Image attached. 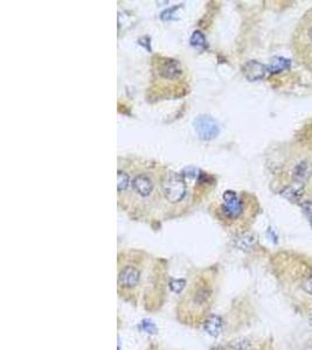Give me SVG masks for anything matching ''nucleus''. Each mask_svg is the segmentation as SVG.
Segmentation results:
<instances>
[{
  "label": "nucleus",
  "mask_w": 312,
  "mask_h": 350,
  "mask_svg": "<svg viewBox=\"0 0 312 350\" xmlns=\"http://www.w3.org/2000/svg\"><path fill=\"white\" fill-rule=\"evenodd\" d=\"M194 129L197 131L199 138L202 140H211L215 138L219 133L217 122L211 116H199L194 121Z\"/></svg>",
  "instance_id": "7"
},
{
  "label": "nucleus",
  "mask_w": 312,
  "mask_h": 350,
  "mask_svg": "<svg viewBox=\"0 0 312 350\" xmlns=\"http://www.w3.org/2000/svg\"><path fill=\"white\" fill-rule=\"evenodd\" d=\"M212 297V291L210 285L198 284L193 285L190 292L186 294L185 299L186 301L183 303L184 311L181 313L188 314L190 317H195L197 314L202 315L207 311L208 303Z\"/></svg>",
  "instance_id": "5"
},
{
  "label": "nucleus",
  "mask_w": 312,
  "mask_h": 350,
  "mask_svg": "<svg viewBox=\"0 0 312 350\" xmlns=\"http://www.w3.org/2000/svg\"><path fill=\"white\" fill-rule=\"evenodd\" d=\"M159 75L166 80L178 78L181 75L180 63L176 60H165V62L159 67Z\"/></svg>",
  "instance_id": "8"
},
{
  "label": "nucleus",
  "mask_w": 312,
  "mask_h": 350,
  "mask_svg": "<svg viewBox=\"0 0 312 350\" xmlns=\"http://www.w3.org/2000/svg\"><path fill=\"white\" fill-rule=\"evenodd\" d=\"M129 173L128 188L118 194V202L125 211L140 218L158 217L170 210L163 196L164 171L150 163L122 164Z\"/></svg>",
  "instance_id": "1"
},
{
  "label": "nucleus",
  "mask_w": 312,
  "mask_h": 350,
  "mask_svg": "<svg viewBox=\"0 0 312 350\" xmlns=\"http://www.w3.org/2000/svg\"><path fill=\"white\" fill-rule=\"evenodd\" d=\"M143 325H144V327H145L147 333H150V331H151V332H154V331H156V328H154V326H153L152 324H149V322H147V321H144V322H143Z\"/></svg>",
  "instance_id": "13"
},
{
  "label": "nucleus",
  "mask_w": 312,
  "mask_h": 350,
  "mask_svg": "<svg viewBox=\"0 0 312 350\" xmlns=\"http://www.w3.org/2000/svg\"><path fill=\"white\" fill-rule=\"evenodd\" d=\"M142 271L133 264H125L119 269L118 287L122 294H131L142 284Z\"/></svg>",
  "instance_id": "6"
},
{
  "label": "nucleus",
  "mask_w": 312,
  "mask_h": 350,
  "mask_svg": "<svg viewBox=\"0 0 312 350\" xmlns=\"http://www.w3.org/2000/svg\"><path fill=\"white\" fill-rule=\"evenodd\" d=\"M291 50L297 62L312 73V7L301 16L295 26L291 35Z\"/></svg>",
  "instance_id": "3"
},
{
  "label": "nucleus",
  "mask_w": 312,
  "mask_h": 350,
  "mask_svg": "<svg viewBox=\"0 0 312 350\" xmlns=\"http://www.w3.org/2000/svg\"><path fill=\"white\" fill-rule=\"evenodd\" d=\"M185 285H186V281L179 279V280L171 281L170 287H171V290H172L173 292H176V293H180V292L183 291V288L185 287Z\"/></svg>",
  "instance_id": "11"
},
{
  "label": "nucleus",
  "mask_w": 312,
  "mask_h": 350,
  "mask_svg": "<svg viewBox=\"0 0 312 350\" xmlns=\"http://www.w3.org/2000/svg\"><path fill=\"white\" fill-rule=\"evenodd\" d=\"M163 196L165 198L169 209L174 205H181L187 201L190 188L186 177L183 173L176 172H167L164 175L163 183Z\"/></svg>",
  "instance_id": "4"
},
{
  "label": "nucleus",
  "mask_w": 312,
  "mask_h": 350,
  "mask_svg": "<svg viewBox=\"0 0 312 350\" xmlns=\"http://www.w3.org/2000/svg\"><path fill=\"white\" fill-rule=\"evenodd\" d=\"M309 322H310V325L312 326V314L310 315V318H309Z\"/></svg>",
  "instance_id": "15"
},
{
  "label": "nucleus",
  "mask_w": 312,
  "mask_h": 350,
  "mask_svg": "<svg viewBox=\"0 0 312 350\" xmlns=\"http://www.w3.org/2000/svg\"><path fill=\"white\" fill-rule=\"evenodd\" d=\"M205 331L211 336H218L222 329V321L217 315H211L205 320Z\"/></svg>",
  "instance_id": "9"
},
{
  "label": "nucleus",
  "mask_w": 312,
  "mask_h": 350,
  "mask_svg": "<svg viewBox=\"0 0 312 350\" xmlns=\"http://www.w3.org/2000/svg\"><path fill=\"white\" fill-rule=\"evenodd\" d=\"M304 350H312V343H310V345H309Z\"/></svg>",
  "instance_id": "14"
},
{
  "label": "nucleus",
  "mask_w": 312,
  "mask_h": 350,
  "mask_svg": "<svg viewBox=\"0 0 312 350\" xmlns=\"http://www.w3.org/2000/svg\"><path fill=\"white\" fill-rule=\"evenodd\" d=\"M303 290L309 294H312V276L305 281L303 285Z\"/></svg>",
  "instance_id": "12"
},
{
  "label": "nucleus",
  "mask_w": 312,
  "mask_h": 350,
  "mask_svg": "<svg viewBox=\"0 0 312 350\" xmlns=\"http://www.w3.org/2000/svg\"><path fill=\"white\" fill-rule=\"evenodd\" d=\"M191 44L195 48H199V49H205L206 48V37L204 34L199 30H195V32L192 34L191 36Z\"/></svg>",
  "instance_id": "10"
},
{
  "label": "nucleus",
  "mask_w": 312,
  "mask_h": 350,
  "mask_svg": "<svg viewBox=\"0 0 312 350\" xmlns=\"http://www.w3.org/2000/svg\"><path fill=\"white\" fill-rule=\"evenodd\" d=\"M255 207L256 200L252 195L226 190L222 195V201L219 204L217 214L219 219L224 222L225 225L232 226L252 216Z\"/></svg>",
  "instance_id": "2"
}]
</instances>
